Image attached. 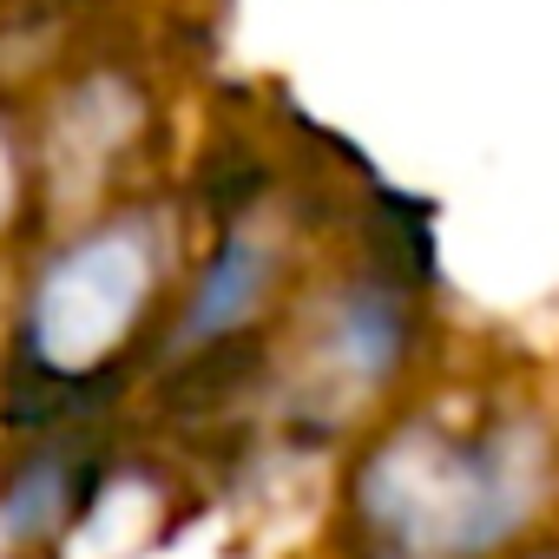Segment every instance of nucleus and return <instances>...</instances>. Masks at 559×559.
<instances>
[{
	"label": "nucleus",
	"mask_w": 559,
	"mask_h": 559,
	"mask_svg": "<svg viewBox=\"0 0 559 559\" xmlns=\"http://www.w3.org/2000/svg\"><path fill=\"white\" fill-rule=\"evenodd\" d=\"M34 139L0 112V237H14L34 217Z\"/></svg>",
	"instance_id": "39448f33"
},
{
	"label": "nucleus",
	"mask_w": 559,
	"mask_h": 559,
	"mask_svg": "<svg viewBox=\"0 0 559 559\" xmlns=\"http://www.w3.org/2000/svg\"><path fill=\"white\" fill-rule=\"evenodd\" d=\"M93 500V441L73 435H40L0 480V539L8 546H40L60 526L80 520Z\"/></svg>",
	"instance_id": "20e7f679"
},
{
	"label": "nucleus",
	"mask_w": 559,
	"mask_h": 559,
	"mask_svg": "<svg viewBox=\"0 0 559 559\" xmlns=\"http://www.w3.org/2000/svg\"><path fill=\"white\" fill-rule=\"evenodd\" d=\"M526 461L533 448H520V435L441 441L428 428H408L362 461L356 513L395 559H467L526 520Z\"/></svg>",
	"instance_id": "f03ea898"
},
{
	"label": "nucleus",
	"mask_w": 559,
	"mask_h": 559,
	"mask_svg": "<svg viewBox=\"0 0 559 559\" xmlns=\"http://www.w3.org/2000/svg\"><path fill=\"white\" fill-rule=\"evenodd\" d=\"M165 284V230L145 211H112L60 237L21 297V382L8 389V421L40 435H73L99 415L132 336L145 330Z\"/></svg>",
	"instance_id": "f257e3e1"
},
{
	"label": "nucleus",
	"mask_w": 559,
	"mask_h": 559,
	"mask_svg": "<svg viewBox=\"0 0 559 559\" xmlns=\"http://www.w3.org/2000/svg\"><path fill=\"white\" fill-rule=\"evenodd\" d=\"M276 284V243H263L257 230L230 224L198 276L191 304L178 310V330H171V356H198V349H217V343H243V330L257 323L263 297Z\"/></svg>",
	"instance_id": "7ed1b4c3"
},
{
	"label": "nucleus",
	"mask_w": 559,
	"mask_h": 559,
	"mask_svg": "<svg viewBox=\"0 0 559 559\" xmlns=\"http://www.w3.org/2000/svg\"><path fill=\"white\" fill-rule=\"evenodd\" d=\"M546 559H552V552H546Z\"/></svg>",
	"instance_id": "423d86ee"
}]
</instances>
